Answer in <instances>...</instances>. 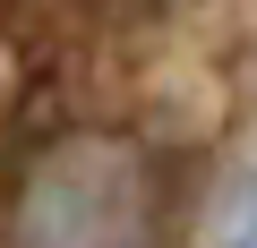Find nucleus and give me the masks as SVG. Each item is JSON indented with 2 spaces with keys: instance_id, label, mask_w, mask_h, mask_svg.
I'll return each mask as SVG.
<instances>
[{
  "instance_id": "1",
  "label": "nucleus",
  "mask_w": 257,
  "mask_h": 248,
  "mask_svg": "<svg viewBox=\"0 0 257 248\" xmlns=\"http://www.w3.org/2000/svg\"><path fill=\"white\" fill-rule=\"evenodd\" d=\"M172 188L155 146L120 129H69L52 137L9 205V248H163Z\"/></svg>"
},
{
  "instance_id": "2",
  "label": "nucleus",
  "mask_w": 257,
  "mask_h": 248,
  "mask_svg": "<svg viewBox=\"0 0 257 248\" xmlns=\"http://www.w3.org/2000/svg\"><path fill=\"white\" fill-rule=\"evenodd\" d=\"M214 248H257V171H240L214 205Z\"/></svg>"
},
{
  "instance_id": "3",
  "label": "nucleus",
  "mask_w": 257,
  "mask_h": 248,
  "mask_svg": "<svg viewBox=\"0 0 257 248\" xmlns=\"http://www.w3.org/2000/svg\"><path fill=\"white\" fill-rule=\"evenodd\" d=\"M9 120H18V77H9V60H0V146H9Z\"/></svg>"
}]
</instances>
